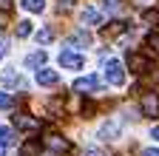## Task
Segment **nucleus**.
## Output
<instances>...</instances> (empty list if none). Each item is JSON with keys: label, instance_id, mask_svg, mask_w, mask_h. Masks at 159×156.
I'll return each instance as SVG.
<instances>
[{"label": "nucleus", "instance_id": "1a4fd4ad", "mask_svg": "<svg viewBox=\"0 0 159 156\" xmlns=\"http://www.w3.org/2000/svg\"><path fill=\"white\" fill-rule=\"evenodd\" d=\"M40 150H43V145L37 139H29V142L20 145V156H40Z\"/></svg>", "mask_w": 159, "mask_h": 156}, {"label": "nucleus", "instance_id": "0eeeda50", "mask_svg": "<svg viewBox=\"0 0 159 156\" xmlns=\"http://www.w3.org/2000/svg\"><path fill=\"white\" fill-rule=\"evenodd\" d=\"M60 65H63V68H83V57H80V54H74V51H63V54H60Z\"/></svg>", "mask_w": 159, "mask_h": 156}, {"label": "nucleus", "instance_id": "6ab92c4d", "mask_svg": "<svg viewBox=\"0 0 159 156\" xmlns=\"http://www.w3.org/2000/svg\"><path fill=\"white\" fill-rule=\"evenodd\" d=\"M145 43H148V48H153V51L159 54V31H151V34H148V40H145Z\"/></svg>", "mask_w": 159, "mask_h": 156}, {"label": "nucleus", "instance_id": "f257e3e1", "mask_svg": "<svg viewBox=\"0 0 159 156\" xmlns=\"http://www.w3.org/2000/svg\"><path fill=\"white\" fill-rule=\"evenodd\" d=\"M139 105H142V116L156 119L159 116V94L156 91H142L139 94Z\"/></svg>", "mask_w": 159, "mask_h": 156}, {"label": "nucleus", "instance_id": "a878e982", "mask_svg": "<svg viewBox=\"0 0 159 156\" xmlns=\"http://www.w3.org/2000/svg\"><path fill=\"white\" fill-rule=\"evenodd\" d=\"M85 156H105V153H102V150H88Z\"/></svg>", "mask_w": 159, "mask_h": 156}, {"label": "nucleus", "instance_id": "7ed1b4c3", "mask_svg": "<svg viewBox=\"0 0 159 156\" xmlns=\"http://www.w3.org/2000/svg\"><path fill=\"white\" fill-rule=\"evenodd\" d=\"M125 71H128V65H122L119 60H111V63L105 65V80H108L111 85H122V82H125Z\"/></svg>", "mask_w": 159, "mask_h": 156}, {"label": "nucleus", "instance_id": "f8f14e48", "mask_svg": "<svg viewBox=\"0 0 159 156\" xmlns=\"http://www.w3.org/2000/svg\"><path fill=\"white\" fill-rule=\"evenodd\" d=\"M20 6H23L26 11L40 14V11H46V0H20Z\"/></svg>", "mask_w": 159, "mask_h": 156}, {"label": "nucleus", "instance_id": "4468645a", "mask_svg": "<svg viewBox=\"0 0 159 156\" xmlns=\"http://www.w3.org/2000/svg\"><path fill=\"white\" fill-rule=\"evenodd\" d=\"M91 43V34L88 31H77V34H71V46H88Z\"/></svg>", "mask_w": 159, "mask_h": 156}, {"label": "nucleus", "instance_id": "5701e85b", "mask_svg": "<svg viewBox=\"0 0 159 156\" xmlns=\"http://www.w3.org/2000/svg\"><path fill=\"white\" fill-rule=\"evenodd\" d=\"M11 9V0H0V11H9Z\"/></svg>", "mask_w": 159, "mask_h": 156}, {"label": "nucleus", "instance_id": "c85d7f7f", "mask_svg": "<svg viewBox=\"0 0 159 156\" xmlns=\"http://www.w3.org/2000/svg\"><path fill=\"white\" fill-rule=\"evenodd\" d=\"M0 156H6V145H0Z\"/></svg>", "mask_w": 159, "mask_h": 156}, {"label": "nucleus", "instance_id": "cd10ccee", "mask_svg": "<svg viewBox=\"0 0 159 156\" xmlns=\"http://www.w3.org/2000/svg\"><path fill=\"white\" fill-rule=\"evenodd\" d=\"M3 51H6V46H3V40H0V57H3Z\"/></svg>", "mask_w": 159, "mask_h": 156}, {"label": "nucleus", "instance_id": "423d86ee", "mask_svg": "<svg viewBox=\"0 0 159 156\" xmlns=\"http://www.w3.org/2000/svg\"><path fill=\"white\" fill-rule=\"evenodd\" d=\"M102 88V82L97 80V77H80V80H74V91L77 94H88V91H99Z\"/></svg>", "mask_w": 159, "mask_h": 156}, {"label": "nucleus", "instance_id": "393cba45", "mask_svg": "<svg viewBox=\"0 0 159 156\" xmlns=\"http://www.w3.org/2000/svg\"><path fill=\"white\" fill-rule=\"evenodd\" d=\"M6 14H9V11H0V29L6 26Z\"/></svg>", "mask_w": 159, "mask_h": 156}, {"label": "nucleus", "instance_id": "a211bd4d", "mask_svg": "<svg viewBox=\"0 0 159 156\" xmlns=\"http://www.w3.org/2000/svg\"><path fill=\"white\" fill-rule=\"evenodd\" d=\"M102 31H105V34H108V37H114V34H122V31H125V23H111V26H108V29H105V26H102Z\"/></svg>", "mask_w": 159, "mask_h": 156}, {"label": "nucleus", "instance_id": "4be33fe9", "mask_svg": "<svg viewBox=\"0 0 159 156\" xmlns=\"http://www.w3.org/2000/svg\"><path fill=\"white\" fill-rule=\"evenodd\" d=\"M142 156H159V150H156V148H145V150H142Z\"/></svg>", "mask_w": 159, "mask_h": 156}, {"label": "nucleus", "instance_id": "2eb2a0df", "mask_svg": "<svg viewBox=\"0 0 159 156\" xmlns=\"http://www.w3.org/2000/svg\"><path fill=\"white\" fill-rule=\"evenodd\" d=\"M31 31H34V26H31L29 20L17 23V29H14V34H17V37H31Z\"/></svg>", "mask_w": 159, "mask_h": 156}, {"label": "nucleus", "instance_id": "bb28decb", "mask_svg": "<svg viewBox=\"0 0 159 156\" xmlns=\"http://www.w3.org/2000/svg\"><path fill=\"white\" fill-rule=\"evenodd\" d=\"M151 136H153V139H156V142H159V125H156V128H153V131H151Z\"/></svg>", "mask_w": 159, "mask_h": 156}, {"label": "nucleus", "instance_id": "f03ea898", "mask_svg": "<svg viewBox=\"0 0 159 156\" xmlns=\"http://www.w3.org/2000/svg\"><path fill=\"white\" fill-rule=\"evenodd\" d=\"M46 148L51 153H57V156H68L71 153V142L63 139L60 133H46Z\"/></svg>", "mask_w": 159, "mask_h": 156}, {"label": "nucleus", "instance_id": "20e7f679", "mask_svg": "<svg viewBox=\"0 0 159 156\" xmlns=\"http://www.w3.org/2000/svg\"><path fill=\"white\" fill-rule=\"evenodd\" d=\"M11 119H14V128L26 131V133H37V131H40V122L34 119L31 114H23V111H17V114L11 116Z\"/></svg>", "mask_w": 159, "mask_h": 156}, {"label": "nucleus", "instance_id": "f3484780", "mask_svg": "<svg viewBox=\"0 0 159 156\" xmlns=\"http://www.w3.org/2000/svg\"><path fill=\"white\" fill-rule=\"evenodd\" d=\"M142 20L156 26V23H159V9H148V11H142Z\"/></svg>", "mask_w": 159, "mask_h": 156}, {"label": "nucleus", "instance_id": "ddd939ff", "mask_svg": "<svg viewBox=\"0 0 159 156\" xmlns=\"http://www.w3.org/2000/svg\"><path fill=\"white\" fill-rule=\"evenodd\" d=\"M43 63H46V51H34L26 57V68H40Z\"/></svg>", "mask_w": 159, "mask_h": 156}, {"label": "nucleus", "instance_id": "aec40b11", "mask_svg": "<svg viewBox=\"0 0 159 156\" xmlns=\"http://www.w3.org/2000/svg\"><path fill=\"white\" fill-rule=\"evenodd\" d=\"M0 108H14V96L6 94V91H0Z\"/></svg>", "mask_w": 159, "mask_h": 156}, {"label": "nucleus", "instance_id": "dca6fc26", "mask_svg": "<svg viewBox=\"0 0 159 156\" xmlns=\"http://www.w3.org/2000/svg\"><path fill=\"white\" fill-rule=\"evenodd\" d=\"M11 142H14V133H11V128L3 125V128H0V145H6V148H9Z\"/></svg>", "mask_w": 159, "mask_h": 156}, {"label": "nucleus", "instance_id": "412c9836", "mask_svg": "<svg viewBox=\"0 0 159 156\" xmlns=\"http://www.w3.org/2000/svg\"><path fill=\"white\" fill-rule=\"evenodd\" d=\"M51 37H54L51 29H40V31H37V40H40V43H51Z\"/></svg>", "mask_w": 159, "mask_h": 156}, {"label": "nucleus", "instance_id": "39448f33", "mask_svg": "<svg viewBox=\"0 0 159 156\" xmlns=\"http://www.w3.org/2000/svg\"><path fill=\"white\" fill-rule=\"evenodd\" d=\"M125 65H128V71H134V74H139V77H142L145 71H153V65L145 60L142 54H136V51L128 54V63H125Z\"/></svg>", "mask_w": 159, "mask_h": 156}, {"label": "nucleus", "instance_id": "6e6552de", "mask_svg": "<svg viewBox=\"0 0 159 156\" xmlns=\"http://www.w3.org/2000/svg\"><path fill=\"white\" fill-rule=\"evenodd\" d=\"M83 23L85 26H97V29H102V11H97V9H85L83 11Z\"/></svg>", "mask_w": 159, "mask_h": 156}, {"label": "nucleus", "instance_id": "9b49d317", "mask_svg": "<svg viewBox=\"0 0 159 156\" xmlns=\"http://www.w3.org/2000/svg\"><path fill=\"white\" fill-rule=\"evenodd\" d=\"M99 139H108V142L119 139V128H116L114 122H105L102 128H99Z\"/></svg>", "mask_w": 159, "mask_h": 156}, {"label": "nucleus", "instance_id": "b1692460", "mask_svg": "<svg viewBox=\"0 0 159 156\" xmlns=\"http://www.w3.org/2000/svg\"><path fill=\"white\" fill-rule=\"evenodd\" d=\"M57 3L63 6V9H68V6H74V3H77V0H57Z\"/></svg>", "mask_w": 159, "mask_h": 156}, {"label": "nucleus", "instance_id": "9d476101", "mask_svg": "<svg viewBox=\"0 0 159 156\" xmlns=\"http://www.w3.org/2000/svg\"><path fill=\"white\" fill-rule=\"evenodd\" d=\"M37 82L46 85V88H48V85H57V74H54L51 68H40V71H37Z\"/></svg>", "mask_w": 159, "mask_h": 156}]
</instances>
